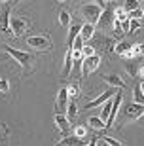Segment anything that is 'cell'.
<instances>
[{"instance_id":"d4e9b609","label":"cell","mask_w":144,"mask_h":146,"mask_svg":"<svg viewBox=\"0 0 144 146\" xmlns=\"http://www.w3.org/2000/svg\"><path fill=\"white\" fill-rule=\"evenodd\" d=\"M139 6H140L139 0H123V10L127 11V13L131 10H135V8H139Z\"/></svg>"},{"instance_id":"1f68e13d","label":"cell","mask_w":144,"mask_h":146,"mask_svg":"<svg viewBox=\"0 0 144 146\" xmlns=\"http://www.w3.org/2000/svg\"><path fill=\"white\" fill-rule=\"evenodd\" d=\"M10 91V82L6 78H0V93H8Z\"/></svg>"},{"instance_id":"7dc6e473","label":"cell","mask_w":144,"mask_h":146,"mask_svg":"<svg viewBox=\"0 0 144 146\" xmlns=\"http://www.w3.org/2000/svg\"><path fill=\"white\" fill-rule=\"evenodd\" d=\"M59 2H64V0H59Z\"/></svg>"},{"instance_id":"60d3db41","label":"cell","mask_w":144,"mask_h":146,"mask_svg":"<svg viewBox=\"0 0 144 146\" xmlns=\"http://www.w3.org/2000/svg\"><path fill=\"white\" fill-rule=\"evenodd\" d=\"M19 2H23V0H13V2H11V6H15V4H19Z\"/></svg>"},{"instance_id":"5bb4252c","label":"cell","mask_w":144,"mask_h":146,"mask_svg":"<svg viewBox=\"0 0 144 146\" xmlns=\"http://www.w3.org/2000/svg\"><path fill=\"white\" fill-rule=\"evenodd\" d=\"M80 31H82V25H80V23H70V27H68V40H66L68 49H72V42H74V38L80 34Z\"/></svg>"},{"instance_id":"484cf974","label":"cell","mask_w":144,"mask_h":146,"mask_svg":"<svg viewBox=\"0 0 144 146\" xmlns=\"http://www.w3.org/2000/svg\"><path fill=\"white\" fill-rule=\"evenodd\" d=\"M129 17H131V19H142L144 17V10L139 6V8H135V10L129 11Z\"/></svg>"},{"instance_id":"ab89813d","label":"cell","mask_w":144,"mask_h":146,"mask_svg":"<svg viewBox=\"0 0 144 146\" xmlns=\"http://www.w3.org/2000/svg\"><path fill=\"white\" fill-rule=\"evenodd\" d=\"M95 4H99V6H102V8H104V0H95Z\"/></svg>"},{"instance_id":"836d02e7","label":"cell","mask_w":144,"mask_h":146,"mask_svg":"<svg viewBox=\"0 0 144 146\" xmlns=\"http://www.w3.org/2000/svg\"><path fill=\"white\" fill-rule=\"evenodd\" d=\"M74 135L80 137V139H84V137H86V127H84V125H78V127L74 129Z\"/></svg>"},{"instance_id":"74e56055","label":"cell","mask_w":144,"mask_h":146,"mask_svg":"<svg viewBox=\"0 0 144 146\" xmlns=\"http://www.w3.org/2000/svg\"><path fill=\"white\" fill-rule=\"evenodd\" d=\"M135 48H137V53H139L140 57H144V44H137Z\"/></svg>"},{"instance_id":"7bdbcfd3","label":"cell","mask_w":144,"mask_h":146,"mask_svg":"<svg viewBox=\"0 0 144 146\" xmlns=\"http://www.w3.org/2000/svg\"><path fill=\"white\" fill-rule=\"evenodd\" d=\"M110 2H112V0H104V4H110Z\"/></svg>"},{"instance_id":"4316f807","label":"cell","mask_w":144,"mask_h":146,"mask_svg":"<svg viewBox=\"0 0 144 146\" xmlns=\"http://www.w3.org/2000/svg\"><path fill=\"white\" fill-rule=\"evenodd\" d=\"M137 57H139V53H137V48H135V46H131V48L123 53V59H125V61H127V59H137Z\"/></svg>"},{"instance_id":"cb8c5ba5","label":"cell","mask_w":144,"mask_h":146,"mask_svg":"<svg viewBox=\"0 0 144 146\" xmlns=\"http://www.w3.org/2000/svg\"><path fill=\"white\" fill-rule=\"evenodd\" d=\"M129 19H131V17H129ZM142 27H144V23H140L139 19H131V21H129V34H135Z\"/></svg>"},{"instance_id":"7402d4cb","label":"cell","mask_w":144,"mask_h":146,"mask_svg":"<svg viewBox=\"0 0 144 146\" xmlns=\"http://www.w3.org/2000/svg\"><path fill=\"white\" fill-rule=\"evenodd\" d=\"M84 51L82 49H72V63H74L76 66H82V61H84Z\"/></svg>"},{"instance_id":"ee69618b","label":"cell","mask_w":144,"mask_h":146,"mask_svg":"<svg viewBox=\"0 0 144 146\" xmlns=\"http://www.w3.org/2000/svg\"><path fill=\"white\" fill-rule=\"evenodd\" d=\"M2 2H11V0H0V4H2Z\"/></svg>"},{"instance_id":"5b68a950","label":"cell","mask_w":144,"mask_h":146,"mask_svg":"<svg viewBox=\"0 0 144 146\" xmlns=\"http://www.w3.org/2000/svg\"><path fill=\"white\" fill-rule=\"evenodd\" d=\"M99 65H101V55H87V57H84V61H82V74L87 76L91 74L93 70H97L99 68Z\"/></svg>"},{"instance_id":"2e32d148","label":"cell","mask_w":144,"mask_h":146,"mask_svg":"<svg viewBox=\"0 0 144 146\" xmlns=\"http://www.w3.org/2000/svg\"><path fill=\"white\" fill-rule=\"evenodd\" d=\"M64 114H66V118L70 119V121H74L76 116H78V106H76V99H70L68 104H66V110H64Z\"/></svg>"},{"instance_id":"d590c367","label":"cell","mask_w":144,"mask_h":146,"mask_svg":"<svg viewBox=\"0 0 144 146\" xmlns=\"http://www.w3.org/2000/svg\"><path fill=\"white\" fill-rule=\"evenodd\" d=\"M129 21H131L129 17H127V19H123V21H121V29H123V33H125V36H127V34H129Z\"/></svg>"},{"instance_id":"f546056e","label":"cell","mask_w":144,"mask_h":146,"mask_svg":"<svg viewBox=\"0 0 144 146\" xmlns=\"http://www.w3.org/2000/svg\"><path fill=\"white\" fill-rule=\"evenodd\" d=\"M114 13H116V19H119V21H123V19H127V17H129V13L123 10V6H121V8H116Z\"/></svg>"},{"instance_id":"ffe728a7","label":"cell","mask_w":144,"mask_h":146,"mask_svg":"<svg viewBox=\"0 0 144 146\" xmlns=\"http://www.w3.org/2000/svg\"><path fill=\"white\" fill-rule=\"evenodd\" d=\"M131 46H133V44L127 42V40H117L116 46H114V51H116L117 55H121V57H123V53H125V51H127Z\"/></svg>"},{"instance_id":"6da1fadb","label":"cell","mask_w":144,"mask_h":146,"mask_svg":"<svg viewBox=\"0 0 144 146\" xmlns=\"http://www.w3.org/2000/svg\"><path fill=\"white\" fill-rule=\"evenodd\" d=\"M4 51L10 57H13V59L21 65L23 72L25 74H29V72L32 70V65H34V57H32L31 53H27V51H23V49H17V48H11V46H4Z\"/></svg>"},{"instance_id":"4dcf8cb0","label":"cell","mask_w":144,"mask_h":146,"mask_svg":"<svg viewBox=\"0 0 144 146\" xmlns=\"http://www.w3.org/2000/svg\"><path fill=\"white\" fill-rule=\"evenodd\" d=\"M84 44H86V40L78 34V36L74 38V42H72V49H82V48H84Z\"/></svg>"},{"instance_id":"52a82bcc","label":"cell","mask_w":144,"mask_h":146,"mask_svg":"<svg viewBox=\"0 0 144 146\" xmlns=\"http://www.w3.org/2000/svg\"><path fill=\"white\" fill-rule=\"evenodd\" d=\"M116 91H117V87H112V86H110V87L106 89V91L102 93V95H99L97 99H93V101H89V103H86V108L89 110V108H97V106H101L102 103H106L108 99H112L114 95H116Z\"/></svg>"},{"instance_id":"c3c4849f","label":"cell","mask_w":144,"mask_h":146,"mask_svg":"<svg viewBox=\"0 0 144 146\" xmlns=\"http://www.w3.org/2000/svg\"><path fill=\"white\" fill-rule=\"evenodd\" d=\"M140 118H144V114H142V116H140Z\"/></svg>"},{"instance_id":"f1b7e54d","label":"cell","mask_w":144,"mask_h":146,"mask_svg":"<svg viewBox=\"0 0 144 146\" xmlns=\"http://www.w3.org/2000/svg\"><path fill=\"white\" fill-rule=\"evenodd\" d=\"M135 103H140V104H144V95H142V89H140V84L137 87H135Z\"/></svg>"},{"instance_id":"8d00e7d4","label":"cell","mask_w":144,"mask_h":146,"mask_svg":"<svg viewBox=\"0 0 144 146\" xmlns=\"http://www.w3.org/2000/svg\"><path fill=\"white\" fill-rule=\"evenodd\" d=\"M6 135H8V127L0 123V141H2V139H6Z\"/></svg>"},{"instance_id":"d6986e66","label":"cell","mask_w":144,"mask_h":146,"mask_svg":"<svg viewBox=\"0 0 144 146\" xmlns=\"http://www.w3.org/2000/svg\"><path fill=\"white\" fill-rule=\"evenodd\" d=\"M89 125H91L95 131L106 129V123H104V119H102L101 116H91V118H89Z\"/></svg>"},{"instance_id":"603a6c76","label":"cell","mask_w":144,"mask_h":146,"mask_svg":"<svg viewBox=\"0 0 144 146\" xmlns=\"http://www.w3.org/2000/svg\"><path fill=\"white\" fill-rule=\"evenodd\" d=\"M70 13L66 10H63L61 13H59V25H63V27H70Z\"/></svg>"},{"instance_id":"b9f144b4","label":"cell","mask_w":144,"mask_h":146,"mask_svg":"<svg viewBox=\"0 0 144 146\" xmlns=\"http://www.w3.org/2000/svg\"><path fill=\"white\" fill-rule=\"evenodd\" d=\"M140 89H142V95H144V82H140Z\"/></svg>"},{"instance_id":"f6af8a7d","label":"cell","mask_w":144,"mask_h":146,"mask_svg":"<svg viewBox=\"0 0 144 146\" xmlns=\"http://www.w3.org/2000/svg\"><path fill=\"white\" fill-rule=\"evenodd\" d=\"M6 59V57H4V55H0V61H4Z\"/></svg>"},{"instance_id":"bcb514c9","label":"cell","mask_w":144,"mask_h":146,"mask_svg":"<svg viewBox=\"0 0 144 146\" xmlns=\"http://www.w3.org/2000/svg\"><path fill=\"white\" fill-rule=\"evenodd\" d=\"M112 2H121V0H112Z\"/></svg>"},{"instance_id":"83f0119b","label":"cell","mask_w":144,"mask_h":146,"mask_svg":"<svg viewBox=\"0 0 144 146\" xmlns=\"http://www.w3.org/2000/svg\"><path fill=\"white\" fill-rule=\"evenodd\" d=\"M78 93H80V86H78V84H70V86H68V97L76 99V97H78Z\"/></svg>"},{"instance_id":"3957f363","label":"cell","mask_w":144,"mask_h":146,"mask_svg":"<svg viewBox=\"0 0 144 146\" xmlns=\"http://www.w3.org/2000/svg\"><path fill=\"white\" fill-rule=\"evenodd\" d=\"M27 44L32 49H40V51H48L51 48V40H49L46 34H38V36H29Z\"/></svg>"},{"instance_id":"30bf717a","label":"cell","mask_w":144,"mask_h":146,"mask_svg":"<svg viewBox=\"0 0 144 146\" xmlns=\"http://www.w3.org/2000/svg\"><path fill=\"white\" fill-rule=\"evenodd\" d=\"M144 114V104L140 103H131L125 108V119H140V116Z\"/></svg>"},{"instance_id":"ba28073f","label":"cell","mask_w":144,"mask_h":146,"mask_svg":"<svg viewBox=\"0 0 144 146\" xmlns=\"http://www.w3.org/2000/svg\"><path fill=\"white\" fill-rule=\"evenodd\" d=\"M121 101H123L121 91H116V95L112 97V110H110V116H108V119H106V129L108 127H114V119H116V116H117V110H119Z\"/></svg>"},{"instance_id":"7c38bea8","label":"cell","mask_w":144,"mask_h":146,"mask_svg":"<svg viewBox=\"0 0 144 146\" xmlns=\"http://www.w3.org/2000/svg\"><path fill=\"white\" fill-rule=\"evenodd\" d=\"M55 125H57V129L63 131V133H68L70 131V119L66 118L64 112H57L55 114Z\"/></svg>"},{"instance_id":"9c48e42d","label":"cell","mask_w":144,"mask_h":146,"mask_svg":"<svg viewBox=\"0 0 144 146\" xmlns=\"http://www.w3.org/2000/svg\"><path fill=\"white\" fill-rule=\"evenodd\" d=\"M70 97H68V87L64 86L59 89V95H57V101H55V114L57 112H64L66 110V104H68Z\"/></svg>"},{"instance_id":"ac0fdd59","label":"cell","mask_w":144,"mask_h":146,"mask_svg":"<svg viewBox=\"0 0 144 146\" xmlns=\"http://www.w3.org/2000/svg\"><path fill=\"white\" fill-rule=\"evenodd\" d=\"M125 70H127L129 76H139L140 65H139V63H135V59H127V63H125Z\"/></svg>"},{"instance_id":"f35d334b","label":"cell","mask_w":144,"mask_h":146,"mask_svg":"<svg viewBox=\"0 0 144 146\" xmlns=\"http://www.w3.org/2000/svg\"><path fill=\"white\" fill-rule=\"evenodd\" d=\"M139 76H142V78H144V63H142V65H140V70H139Z\"/></svg>"},{"instance_id":"e575fe53","label":"cell","mask_w":144,"mask_h":146,"mask_svg":"<svg viewBox=\"0 0 144 146\" xmlns=\"http://www.w3.org/2000/svg\"><path fill=\"white\" fill-rule=\"evenodd\" d=\"M82 51H84V55H93L95 53V48H93V46H86V44H84V48H82Z\"/></svg>"},{"instance_id":"d6a6232c","label":"cell","mask_w":144,"mask_h":146,"mask_svg":"<svg viewBox=\"0 0 144 146\" xmlns=\"http://www.w3.org/2000/svg\"><path fill=\"white\" fill-rule=\"evenodd\" d=\"M102 141H104V144H112V146H121V141H116V139H112V137H102Z\"/></svg>"},{"instance_id":"44dd1931","label":"cell","mask_w":144,"mask_h":146,"mask_svg":"<svg viewBox=\"0 0 144 146\" xmlns=\"http://www.w3.org/2000/svg\"><path fill=\"white\" fill-rule=\"evenodd\" d=\"M59 144H63V146H70V144H84V139H80V137H76L74 133H72V137H64L63 141H59Z\"/></svg>"},{"instance_id":"8fae6325","label":"cell","mask_w":144,"mask_h":146,"mask_svg":"<svg viewBox=\"0 0 144 146\" xmlns=\"http://www.w3.org/2000/svg\"><path fill=\"white\" fill-rule=\"evenodd\" d=\"M0 33L6 36H11V27H10V10L0 11Z\"/></svg>"},{"instance_id":"9a60e30c","label":"cell","mask_w":144,"mask_h":146,"mask_svg":"<svg viewBox=\"0 0 144 146\" xmlns=\"http://www.w3.org/2000/svg\"><path fill=\"white\" fill-rule=\"evenodd\" d=\"M104 82H106L108 86L119 87V89H125V87H127V84H125V82H123L117 74H108V76H104Z\"/></svg>"},{"instance_id":"4fadbf2b","label":"cell","mask_w":144,"mask_h":146,"mask_svg":"<svg viewBox=\"0 0 144 146\" xmlns=\"http://www.w3.org/2000/svg\"><path fill=\"white\" fill-rule=\"evenodd\" d=\"M72 49H66V55H64V65L63 70H61V78H68L70 72H72Z\"/></svg>"},{"instance_id":"8992f818","label":"cell","mask_w":144,"mask_h":146,"mask_svg":"<svg viewBox=\"0 0 144 146\" xmlns=\"http://www.w3.org/2000/svg\"><path fill=\"white\" fill-rule=\"evenodd\" d=\"M114 10L116 8H106V10H102L101 11V17H99V21H97V25L95 27H99V29H108V27H112V23H114V19H116V13H114Z\"/></svg>"},{"instance_id":"7a4b0ae2","label":"cell","mask_w":144,"mask_h":146,"mask_svg":"<svg viewBox=\"0 0 144 146\" xmlns=\"http://www.w3.org/2000/svg\"><path fill=\"white\" fill-rule=\"evenodd\" d=\"M102 10H104V8L99 6V4H84V6H82V15H84V19H86L87 23L97 25V21H99Z\"/></svg>"},{"instance_id":"e0dca14e","label":"cell","mask_w":144,"mask_h":146,"mask_svg":"<svg viewBox=\"0 0 144 146\" xmlns=\"http://www.w3.org/2000/svg\"><path fill=\"white\" fill-rule=\"evenodd\" d=\"M80 36L84 38V40H89V38L95 36V25L93 23H86V25H82V31H80Z\"/></svg>"},{"instance_id":"277c9868","label":"cell","mask_w":144,"mask_h":146,"mask_svg":"<svg viewBox=\"0 0 144 146\" xmlns=\"http://www.w3.org/2000/svg\"><path fill=\"white\" fill-rule=\"evenodd\" d=\"M10 27L15 38H21L29 31V21L25 17H10Z\"/></svg>"}]
</instances>
